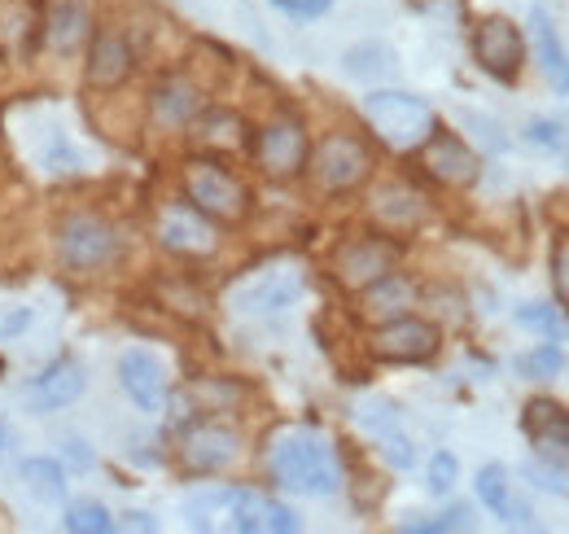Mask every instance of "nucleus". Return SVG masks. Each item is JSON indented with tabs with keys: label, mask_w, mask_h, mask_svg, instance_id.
Segmentation results:
<instances>
[{
	"label": "nucleus",
	"mask_w": 569,
	"mask_h": 534,
	"mask_svg": "<svg viewBox=\"0 0 569 534\" xmlns=\"http://www.w3.org/2000/svg\"><path fill=\"white\" fill-rule=\"evenodd\" d=\"M272 477L284 491L298 495H338L342 486V468H338V452L325 434L316 429H289L272 443Z\"/></svg>",
	"instance_id": "nucleus-1"
},
{
	"label": "nucleus",
	"mask_w": 569,
	"mask_h": 534,
	"mask_svg": "<svg viewBox=\"0 0 569 534\" xmlns=\"http://www.w3.org/2000/svg\"><path fill=\"white\" fill-rule=\"evenodd\" d=\"M363 119L390 149H421L438 128L426 97L403 88H372L363 97Z\"/></svg>",
	"instance_id": "nucleus-2"
},
{
	"label": "nucleus",
	"mask_w": 569,
	"mask_h": 534,
	"mask_svg": "<svg viewBox=\"0 0 569 534\" xmlns=\"http://www.w3.org/2000/svg\"><path fill=\"white\" fill-rule=\"evenodd\" d=\"M302 285H307L302 264L277 259V264H263V267H254L250 276H241V280L228 289V307L241 312V316H277V312L298 303Z\"/></svg>",
	"instance_id": "nucleus-3"
},
{
	"label": "nucleus",
	"mask_w": 569,
	"mask_h": 534,
	"mask_svg": "<svg viewBox=\"0 0 569 534\" xmlns=\"http://www.w3.org/2000/svg\"><path fill=\"white\" fill-rule=\"evenodd\" d=\"M184 194L207 219H219V224H237L250 210L246 185L228 167H219L214 158H189L184 162Z\"/></svg>",
	"instance_id": "nucleus-4"
},
{
	"label": "nucleus",
	"mask_w": 569,
	"mask_h": 534,
	"mask_svg": "<svg viewBox=\"0 0 569 534\" xmlns=\"http://www.w3.org/2000/svg\"><path fill=\"white\" fill-rule=\"evenodd\" d=\"M311 171H316L320 189H329V194H351V189H359V185L368 180L372 154H368V145H363L359 136L333 132L316 145Z\"/></svg>",
	"instance_id": "nucleus-5"
},
{
	"label": "nucleus",
	"mask_w": 569,
	"mask_h": 534,
	"mask_svg": "<svg viewBox=\"0 0 569 534\" xmlns=\"http://www.w3.org/2000/svg\"><path fill=\"white\" fill-rule=\"evenodd\" d=\"M58 250L74 271H92L119 255V237L101 215H67L58 224Z\"/></svg>",
	"instance_id": "nucleus-6"
},
{
	"label": "nucleus",
	"mask_w": 569,
	"mask_h": 534,
	"mask_svg": "<svg viewBox=\"0 0 569 534\" xmlns=\"http://www.w3.org/2000/svg\"><path fill=\"white\" fill-rule=\"evenodd\" d=\"M438 346H442V334L412 312H403L395 320H381L377 334H372V355L386 359V364H426L438 355Z\"/></svg>",
	"instance_id": "nucleus-7"
},
{
	"label": "nucleus",
	"mask_w": 569,
	"mask_h": 534,
	"mask_svg": "<svg viewBox=\"0 0 569 534\" xmlns=\"http://www.w3.org/2000/svg\"><path fill=\"white\" fill-rule=\"evenodd\" d=\"M473 58H478V67L487 70L491 79L499 83H512L517 79V70H521V58H526V40H521V27L517 22H508V18H482L478 27H473Z\"/></svg>",
	"instance_id": "nucleus-8"
},
{
	"label": "nucleus",
	"mask_w": 569,
	"mask_h": 534,
	"mask_svg": "<svg viewBox=\"0 0 569 534\" xmlns=\"http://www.w3.org/2000/svg\"><path fill=\"white\" fill-rule=\"evenodd\" d=\"M223 508H228V526L241 534H293L298 517L293 508H284L281 500L254 491V486H237L223 491Z\"/></svg>",
	"instance_id": "nucleus-9"
},
{
	"label": "nucleus",
	"mask_w": 569,
	"mask_h": 534,
	"mask_svg": "<svg viewBox=\"0 0 569 534\" xmlns=\"http://www.w3.org/2000/svg\"><path fill=\"white\" fill-rule=\"evenodd\" d=\"M399 267V246L390 237H351L338 255H333V276L347 289H363L372 280H381L386 271Z\"/></svg>",
	"instance_id": "nucleus-10"
},
{
	"label": "nucleus",
	"mask_w": 569,
	"mask_h": 534,
	"mask_svg": "<svg viewBox=\"0 0 569 534\" xmlns=\"http://www.w3.org/2000/svg\"><path fill=\"white\" fill-rule=\"evenodd\" d=\"M521 429L539 461L569 468V407L557 399H530L521 412Z\"/></svg>",
	"instance_id": "nucleus-11"
},
{
	"label": "nucleus",
	"mask_w": 569,
	"mask_h": 534,
	"mask_svg": "<svg viewBox=\"0 0 569 534\" xmlns=\"http://www.w3.org/2000/svg\"><path fill=\"white\" fill-rule=\"evenodd\" d=\"M254 154H259V167H263L268 176H277V180L298 176V171L307 167V132H302V123H298V119H277V123H268V128L259 132Z\"/></svg>",
	"instance_id": "nucleus-12"
},
{
	"label": "nucleus",
	"mask_w": 569,
	"mask_h": 534,
	"mask_svg": "<svg viewBox=\"0 0 569 534\" xmlns=\"http://www.w3.org/2000/svg\"><path fill=\"white\" fill-rule=\"evenodd\" d=\"M421 162H426V171L438 185H451V189H469L478 180V154L460 136L438 132V128L421 145Z\"/></svg>",
	"instance_id": "nucleus-13"
},
{
	"label": "nucleus",
	"mask_w": 569,
	"mask_h": 534,
	"mask_svg": "<svg viewBox=\"0 0 569 534\" xmlns=\"http://www.w3.org/2000/svg\"><path fill=\"white\" fill-rule=\"evenodd\" d=\"M237 452H241L237 429L232 425H219V421L193 425L184 434V443H180V456H184V465L193 468V473H219V468H228L237 461Z\"/></svg>",
	"instance_id": "nucleus-14"
},
{
	"label": "nucleus",
	"mask_w": 569,
	"mask_h": 534,
	"mask_svg": "<svg viewBox=\"0 0 569 534\" xmlns=\"http://www.w3.org/2000/svg\"><path fill=\"white\" fill-rule=\"evenodd\" d=\"M132 67H137V53H132V44H128L119 31H97V36H92V44H88V62H83L88 88L110 92V88L128 83Z\"/></svg>",
	"instance_id": "nucleus-15"
},
{
	"label": "nucleus",
	"mask_w": 569,
	"mask_h": 534,
	"mask_svg": "<svg viewBox=\"0 0 569 534\" xmlns=\"http://www.w3.org/2000/svg\"><path fill=\"white\" fill-rule=\"evenodd\" d=\"M158 241H162L171 255H211L214 228L198 206H167V210L158 215Z\"/></svg>",
	"instance_id": "nucleus-16"
},
{
	"label": "nucleus",
	"mask_w": 569,
	"mask_h": 534,
	"mask_svg": "<svg viewBox=\"0 0 569 534\" xmlns=\"http://www.w3.org/2000/svg\"><path fill=\"white\" fill-rule=\"evenodd\" d=\"M92 36V18L83 0H49L44 9V44L58 58H74Z\"/></svg>",
	"instance_id": "nucleus-17"
},
{
	"label": "nucleus",
	"mask_w": 569,
	"mask_h": 534,
	"mask_svg": "<svg viewBox=\"0 0 569 534\" xmlns=\"http://www.w3.org/2000/svg\"><path fill=\"white\" fill-rule=\"evenodd\" d=\"M119 386L141 412H158L167 403V373L149 350H123L119 359Z\"/></svg>",
	"instance_id": "nucleus-18"
},
{
	"label": "nucleus",
	"mask_w": 569,
	"mask_h": 534,
	"mask_svg": "<svg viewBox=\"0 0 569 534\" xmlns=\"http://www.w3.org/2000/svg\"><path fill=\"white\" fill-rule=\"evenodd\" d=\"M88 386V373L74 355H62L53 359L36 382H31V407L36 412H53V407H71Z\"/></svg>",
	"instance_id": "nucleus-19"
},
{
	"label": "nucleus",
	"mask_w": 569,
	"mask_h": 534,
	"mask_svg": "<svg viewBox=\"0 0 569 534\" xmlns=\"http://www.w3.org/2000/svg\"><path fill=\"white\" fill-rule=\"evenodd\" d=\"M408 307H417V285L403 276V271H386L381 280H372V285H363L359 289V316L363 320H395V316H403Z\"/></svg>",
	"instance_id": "nucleus-20"
},
{
	"label": "nucleus",
	"mask_w": 569,
	"mask_h": 534,
	"mask_svg": "<svg viewBox=\"0 0 569 534\" xmlns=\"http://www.w3.org/2000/svg\"><path fill=\"white\" fill-rule=\"evenodd\" d=\"M473 486H478V500L496 513L503 526H530V504L512 491V477H508L503 465H482Z\"/></svg>",
	"instance_id": "nucleus-21"
},
{
	"label": "nucleus",
	"mask_w": 569,
	"mask_h": 534,
	"mask_svg": "<svg viewBox=\"0 0 569 534\" xmlns=\"http://www.w3.org/2000/svg\"><path fill=\"white\" fill-rule=\"evenodd\" d=\"M202 110V92L193 79L184 75H167L158 88H153V119L167 123V128H184L193 123V115Z\"/></svg>",
	"instance_id": "nucleus-22"
},
{
	"label": "nucleus",
	"mask_w": 569,
	"mask_h": 534,
	"mask_svg": "<svg viewBox=\"0 0 569 534\" xmlns=\"http://www.w3.org/2000/svg\"><path fill=\"white\" fill-rule=\"evenodd\" d=\"M530 40H535V53H539V67H543V75H548V83L566 97L569 92V53H566V44L557 40V27H552V18H548L543 9L530 13Z\"/></svg>",
	"instance_id": "nucleus-23"
},
{
	"label": "nucleus",
	"mask_w": 569,
	"mask_h": 534,
	"mask_svg": "<svg viewBox=\"0 0 569 534\" xmlns=\"http://www.w3.org/2000/svg\"><path fill=\"white\" fill-rule=\"evenodd\" d=\"M372 215L390 228V233H408L426 219V198L408 185H386L377 198H372Z\"/></svg>",
	"instance_id": "nucleus-24"
},
{
	"label": "nucleus",
	"mask_w": 569,
	"mask_h": 534,
	"mask_svg": "<svg viewBox=\"0 0 569 534\" xmlns=\"http://www.w3.org/2000/svg\"><path fill=\"white\" fill-rule=\"evenodd\" d=\"M193 140L207 149V154H232V149H241V140H246V128H241V119L237 115H228V110H198L193 115Z\"/></svg>",
	"instance_id": "nucleus-25"
},
{
	"label": "nucleus",
	"mask_w": 569,
	"mask_h": 534,
	"mask_svg": "<svg viewBox=\"0 0 569 534\" xmlns=\"http://www.w3.org/2000/svg\"><path fill=\"white\" fill-rule=\"evenodd\" d=\"M18 477L27 482V491L40 500V504H62L67 500V468L53 465L49 456H31L18 465Z\"/></svg>",
	"instance_id": "nucleus-26"
},
{
	"label": "nucleus",
	"mask_w": 569,
	"mask_h": 534,
	"mask_svg": "<svg viewBox=\"0 0 569 534\" xmlns=\"http://www.w3.org/2000/svg\"><path fill=\"white\" fill-rule=\"evenodd\" d=\"M517 325L535 329L548 342H566L569 337V316L566 307H557V303H526V307H517Z\"/></svg>",
	"instance_id": "nucleus-27"
},
{
	"label": "nucleus",
	"mask_w": 569,
	"mask_h": 534,
	"mask_svg": "<svg viewBox=\"0 0 569 534\" xmlns=\"http://www.w3.org/2000/svg\"><path fill=\"white\" fill-rule=\"evenodd\" d=\"M342 67L351 79H390L395 75V53L386 49V44H356V49H347V58H342Z\"/></svg>",
	"instance_id": "nucleus-28"
},
{
	"label": "nucleus",
	"mask_w": 569,
	"mask_h": 534,
	"mask_svg": "<svg viewBox=\"0 0 569 534\" xmlns=\"http://www.w3.org/2000/svg\"><path fill=\"white\" fill-rule=\"evenodd\" d=\"M517 373L530 377V382H557V377L566 373V350H561V342H543V346L526 350V355L517 359Z\"/></svg>",
	"instance_id": "nucleus-29"
},
{
	"label": "nucleus",
	"mask_w": 569,
	"mask_h": 534,
	"mask_svg": "<svg viewBox=\"0 0 569 534\" xmlns=\"http://www.w3.org/2000/svg\"><path fill=\"white\" fill-rule=\"evenodd\" d=\"M67 531L71 534H110L119 522L110 517V508L106 504H97V500H74V504H67Z\"/></svg>",
	"instance_id": "nucleus-30"
},
{
	"label": "nucleus",
	"mask_w": 569,
	"mask_h": 534,
	"mask_svg": "<svg viewBox=\"0 0 569 534\" xmlns=\"http://www.w3.org/2000/svg\"><path fill=\"white\" fill-rule=\"evenodd\" d=\"M456 477H460V465H456L451 452H433V456H429V473H426L429 495H451Z\"/></svg>",
	"instance_id": "nucleus-31"
},
{
	"label": "nucleus",
	"mask_w": 569,
	"mask_h": 534,
	"mask_svg": "<svg viewBox=\"0 0 569 534\" xmlns=\"http://www.w3.org/2000/svg\"><path fill=\"white\" fill-rule=\"evenodd\" d=\"M359 425H363V429H372V434L381 438V434L399 429V412H395V403L368 399V403H359Z\"/></svg>",
	"instance_id": "nucleus-32"
},
{
	"label": "nucleus",
	"mask_w": 569,
	"mask_h": 534,
	"mask_svg": "<svg viewBox=\"0 0 569 534\" xmlns=\"http://www.w3.org/2000/svg\"><path fill=\"white\" fill-rule=\"evenodd\" d=\"M399 531H408V534H447V531H469V508H447V513H438V517H429V522H403Z\"/></svg>",
	"instance_id": "nucleus-33"
},
{
	"label": "nucleus",
	"mask_w": 569,
	"mask_h": 534,
	"mask_svg": "<svg viewBox=\"0 0 569 534\" xmlns=\"http://www.w3.org/2000/svg\"><path fill=\"white\" fill-rule=\"evenodd\" d=\"M526 477H535V486H543V491H557V495H569V468L552 465V461H530L526 465Z\"/></svg>",
	"instance_id": "nucleus-34"
},
{
	"label": "nucleus",
	"mask_w": 569,
	"mask_h": 534,
	"mask_svg": "<svg viewBox=\"0 0 569 534\" xmlns=\"http://www.w3.org/2000/svg\"><path fill=\"white\" fill-rule=\"evenodd\" d=\"M552 289H557V303L569 307V233L552 241Z\"/></svg>",
	"instance_id": "nucleus-35"
},
{
	"label": "nucleus",
	"mask_w": 569,
	"mask_h": 534,
	"mask_svg": "<svg viewBox=\"0 0 569 534\" xmlns=\"http://www.w3.org/2000/svg\"><path fill=\"white\" fill-rule=\"evenodd\" d=\"M381 452H386V461H390L395 468H412V465H417V452H412V443H408L399 429L381 434Z\"/></svg>",
	"instance_id": "nucleus-36"
},
{
	"label": "nucleus",
	"mask_w": 569,
	"mask_h": 534,
	"mask_svg": "<svg viewBox=\"0 0 569 534\" xmlns=\"http://www.w3.org/2000/svg\"><path fill=\"white\" fill-rule=\"evenodd\" d=\"M526 140H530V145H543V149H561V145H566V128L552 123V119H535V123L526 128Z\"/></svg>",
	"instance_id": "nucleus-37"
},
{
	"label": "nucleus",
	"mask_w": 569,
	"mask_h": 534,
	"mask_svg": "<svg viewBox=\"0 0 569 534\" xmlns=\"http://www.w3.org/2000/svg\"><path fill=\"white\" fill-rule=\"evenodd\" d=\"M281 13L289 18H298V22H311V18H320V13H329L333 9V0H272Z\"/></svg>",
	"instance_id": "nucleus-38"
},
{
	"label": "nucleus",
	"mask_w": 569,
	"mask_h": 534,
	"mask_svg": "<svg viewBox=\"0 0 569 534\" xmlns=\"http://www.w3.org/2000/svg\"><path fill=\"white\" fill-rule=\"evenodd\" d=\"M27 325H31V307H22V303L0 307V337H18Z\"/></svg>",
	"instance_id": "nucleus-39"
},
{
	"label": "nucleus",
	"mask_w": 569,
	"mask_h": 534,
	"mask_svg": "<svg viewBox=\"0 0 569 534\" xmlns=\"http://www.w3.org/2000/svg\"><path fill=\"white\" fill-rule=\"evenodd\" d=\"M62 456H67V465L79 468V473L92 468V447H88L83 438H67V443H62Z\"/></svg>",
	"instance_id": "nucleus-40"
},
{
	"label": "nucleus",
	"mask_w": 569,
	"mask_h": 534,
	"mask_svg": "<svg viewBox=\"0 0 569 534\" xmlns=\"http://www.w3.org/2000/svg\"><path fill=\"white\" fill-rule=\"evenodd\" d=\"M128 531H158V522H149V513H123Z\"/></svg>",
	"instance_id": "nucleus-41"
},
{
	"label": "nucleus",
	"mask_w": 569,
	"mask_h": 534,
	"mask_svg": "<svg viewBox=\"0 0 569 534\" xmlns=\"http://www.w3.org/2000/svg\"><path fill=\"white\" fill-rule=\"evenodd\" d=\"M4 447H9V438H4V425H0V465H4Z\"/></svg>",
	"instance_id": "nucleus-42"
},
{
	"label": "nucleus",
	"mask_w": 569,
	"mask_h": 534,
	"mask_svg": "<svg viewBox=\"0 0 569 534\" xmlns=\"http://www.w3.org/2000/svg\"><path fill=\"white\" fill-rule=\"evenodd\" d=\"M566 171H569V149H566Z\"/></svg>",
	"instance_id": "nucleus-43"
}]
</instances>
